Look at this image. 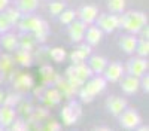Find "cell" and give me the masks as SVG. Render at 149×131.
Instances as JSON below:
<instances>
[{
    "label": "cell",
    "instance_id": "cell-1",
    "mask_svg": "<svg viewBox=\"0 0 149 131\" xmlns=\"http://www.w3.org/2000/svg\"><path fill=\"white\" fill-rule=\"evenodd\" d=\"M17 27L21 33H31L34 40L37 42H46L48 39V34H49V26L48 22L43 21L42 18L36 17L33 14H27V15H22L21 19L18 21Z\"/></svg>",
    "mask_w": 149,
    "mask_h": 131
},
{
    "label": "cell",
    "instance_id": "cell-2",
    "mask_svg": "<svg viewBox=\"0 0 149 131\" xmlns=\"http://www.w3.org/2000/svg\"><path fill=\"white\" fill-rule=\"evenodd\" d=\"M119 18V27L127 30L131 34H139L143 26L148 24V17L143 12L139 10H130V12H122L118 15Z\"/></svg>",
    "mask_w": 149,
    "mask_h": 131
},
{
    "label": "cell",
    "instance_id": "cell-3",
    "mask_svg": "<svg viewBox=\"0 0 149 131\" xmlns=\"http://www.w3.org/2000/svg\"><path fill=\"white\" fill-rule=\"evenodd\" d=\"M106 79L102 78L100 75H97L95 78H90L88 82H85L84 85L79 88L78 94H79V97L84 103H91L94 100V97L97 94H100L102 91H104L106 88Z\"/></svg>",
    "mask_w": 149,
    "mask_h": 131
},
{
    "label": "cell",
    "instance_id": "cell-4",
    "mask_svg": "<svg viewBox=\"0 0 149 131\" xmlns=\"http://www.w3.org/2000/svg\"><path fill=\"white\" fill-rule=\"evenodd\" d=\"M118 116H119V125L125 130H136V127L142 124L140 115L134 109H127L125 107Z\"/></svg>",
    "mask_w": 149,
    "mask_h": 131
},
{
    "label": "cell",
    "instance_id": "cell-5",
    "mask_svg": "<svg viewBox=\"0 0 149 131\" xmlns=\"http://www.w3.org/2000/svg\"><path fill=\"white\" fill-rule=\"evenodd\" d=\"M97 27L100 28L103 33H112L119 27V18L116 14H102L100 17L97 15Z\"/></svg>",
    "mask_w": 149,
    "mask_h": 131
},
{
    "label": "cell",
    "instance_id": "cell-6",
    "mask_svg": "<svg viewBox=\"0 0 149 131\" xmlns=\"http://www.w3.org/2000/svg\"><path fill=\"white\" fill-rule=\"evenodd\" d=\"M82 110H81V106L76 101H72L70 104L64 106L61 109V118H63V124L64 125H73L74 122L78 121V118L81 116Z\"/></svg>",
    "mask_w": 149,
    "mask_h": 131
},
{
    "label": "cell",
    "instance_id": "cell-7",
    "mask_svg": "<svg viewBox=\"0 0 149 131\" xmlns=\"http://www.w3.org/2000/svg\"><path fill=\"white\" fill-rule=\"evenodd\" d=\"M148 67H149V63H148V60L143 58V57L131 58L130 61L127 63V71H128V75H133L136 78H142L146 73Z\"/></svg>",
    "mask_w": 149,
    "mask_h": 131
},
{
    "label": "cell",
    "instance_id": "cell-8",
    "mask_svg": "<svg viewBox=\"0 0 149 131\" xmlns=\"http://www.w3.org/2000/svg\"><path fill=\"white\" fill-rule=\"evenodd\" d=\"M66 76H74V78H78V79L86 82L93 76V71H91V69H90L88 64L79 63V64H72L70 67H67Z\"/></svg>",
    "mask_w": 149,
    "mask_h": 131
},
{
    "label": "cell",
    "instance_id": "cell-9",
    "mask_svg": "<svg viewBox=\"0 0 149 131\" xmlns=\"http://www.w3.org/2000/svg\"><path fill=\"white\" fill-rule=\"evenodd\" d=\"M85 28H86V24H84L81 19L79 21L73 19L67 26V33H69L70 40L74 42V43L82 42L84 40V34H85Z\"/></svg>",
    "mask_w": 149,
    "mask_h": 131
},
{
    "label": "cell",
    "instance_id": "cell-10",
    "mask_svg": "<svg viewBox=\"0 0 149 131\" xmlns=\"http://www.w3.org/2000/svg\"><path fill=\"white\" fill-rule=\"evenodd\" d=\"M103 75H104L106 82H119V79L124 75V66L121 63H118V61H113L110 64L107 63Z\"/></svg>",
    "mask_w": 149,
    "mask_h": 131
},
{
    "label": "cell",
    "instance_id": "cell-11",
    "mask_svg": "<svg viewBox=\"0 0 149 131\" xmlns=\"http://www.w3.org/2000/svg\"><path fill=\"white\" fill-rule=\"evenodd\" d=\"M119 80H121V89L128 95H134L140 89V78L128 75L125 78H121Z\"/></svg>",
    "mask_w": 149,
    "mask_h": 131
},
{
    "label": "cell",
    "instance_id": "cell-12",
    "mask_svg": "<svg viewBox=\"0 0 149 131\" xmlns=\"http://www.w3.org/2000/svg\"><path fill=\"white\" fill-rule=\"evenodd\" d=\"M106 107L113 116H118L127 107V100L122 97H116V95H110L106 98Z\"/></svg>",
    "mask_w": 149,
    "mask_h": 131
},
{
    "label": "cell",
    "instance_id": "cell-13",
    "mask_svg": "<svg viewBox=\"0 0 149 131\" xmlns=\"http://www.w3.org/2000/svg\"><path fill=\"white\" fill-rule=\"evenodd\" d=\"M97 15H98V10H97V8L93 6V5H85V6H82V8L79 9V12H78L79 19H81L84 24H86V26H88V24L95 22Z\"/></svg>",
    "mask_w": 149,
    "mask_h": 131
},
{
    "label": "cell",
    "instance_id": "cell-14",
    "mask_svg": "<svg viewBox=\"0 0 149 131\" xmlns=\"http://www.w3.org/2000/svg\"><path fill=\"white\" fill-rule=\"evenodd\" d=\"M15 118H17V110L12 106H8V104L0 106V125L3 128L10 127Z\"/></svg>",
    "mask_w": 149,
    "mask_h": 131
},
{
    "label": "cell",
    "instance_id": "cell-15",
    "mask_svg": "<svg viewBox=\"0 0 149 131\" xmlns=\"http://www.w3.org/2000/svg\"><path fill=\"white\" fill-rule=\"evenodd\" d=\"M91 55V46L90 45H79L76 49L70 54V60L72 64H79V63H85V60Z\"/></svg>",
    "mask_w": 149,
    "mask_h": 131
},
{
    "label": "cell",
    "instance_id": "cell-16",
    "mask_svg": "<svg viewBox=\"0 0 149 131\" xmlns=\"http://www.w3.org/2000/svg\"><path fill=\"white\" fill-rule=\"evenodd\" d=\"M103 37V31L98 28L97 26H91L88 28H85V34H84V39L86 40L90 46H94V45H98Z\"/></svg>",
    "mask_w": 149,
    "mask_h": 131
},
{
    "label": "cell",
    "instance_id": "cell-17",
    "mask_svg": "<svg viewBox=\"0 0 149 131\" xmlns=\"http://www.w3.org/2000/svg\"><path fill=\"white\" fill-rule=\"evenodd\" d=\"M118 43L125 54H133L136 51V45H137V37L133 34H125V36H121Z\"/></svg>",
    "mask_w": 149,
    "mask_h": 131
},
{
    "label": "cell",
    "instance_id": "cell-18",
    "mask_svg": "<svg viewBox=\"0 0 149 131\" xmlns=\"http://www.w3.org/2000/svg\"><path fill=\"white\" fill-rule=\"evenodd\" d=\"M88 66H90L93 73L102 75L104 71V69H106V66H107V60L104 57H102V55H93V57H90Z\"/></svg>",
    "mask_w": 149,
    "mask_h": 131
},
{
    "label": "cell",
    "instance_id": "cell-19",
    "mask_svg": "<svg viewBox=\"0 0 149 131\" xmlns=\"http://www.w3.org/2000/svg\"><path fill=\"white\" fill-rule=\"evenodd\" d=\"M0 43L8 52H14L18 49V37L12 33L6 31V34H0Z\"/></svg>",
    "mask_w": 149,
    "mask_h": 131
},
{
    "label": "cell",
    "instance_id": "cell-20",
    "mask_svg": "<svg viewBox=\"0 0 149 131\" xmlns=\"http://www.w3.org/2000/svg\"><path fill=\"white\" fill-rule=\"evenodd\" d=\"M33 83H34L33 78L30 75H27V73H18L15 80H14V85H15V88L18 91H27V89H30L33 87Z\"/></svg>",
    "mask_w": 149,
    "mask_h": 131
},
{
    "label": "cell",
    "instance_id": "cell-21",
    "mask_svg": "<svg viewBox=\"0 0 149 131\" xmlns=\"http://www.w3.org/2000/svg\"><path fill=\"white\" fill-rule=\"evenodd\" d=\"M43 103L49 104V106H57L61 103V98H63V94L60 92L58 88H49L45 91L43 94Z\"/></svg>",
    "mask_w": 149,
    "mask_h": 131
},
{
    "label": "cell",
    "instance_id": "cell-22",
    "mask_svg": "<svg viewBox=\"0 0 149 131\" xmlns=\"http://www.w3.org/2000/svg\"><path fill=\"white\" fill-rule=\"evenodd\" d=\"M15 52V60L14 61H17L19 66L22 67H29L31 66L33 63V55H31V51H27V49H22V48H18Z\"/></svg>",
    "mask_w": 149,
    "mask_h": 131
},
{
    "label": "cell",
    "instance_id": "cell-23",
    "mask_svg": "<svg viewBox=\"0 0 149 131\" xmlns=\"http://www.w3.org/2000/svg\"><path fill=\"white\" fill-rule=\"evenodd\" d=\"M39 6V0H18L17 2V8L19 9V12L22 15L27 14H33Z\"/></svg>",
    "mask_w": 149,
    "mask_h": 131
},
{
    "label": "cell",
    "instance_id": "cell-24",
    "mask_svg": "<svg viewBox=\"0 0 149 131\" xmlns=\"http://www.w3.org/2000/svg\"><path fill=\"white\" fill-rule=\"evenodd\" d=\"M125 5H127L125 0H107V3H106L107 10L110 14H116V15L122 14L125 10Z\"/></svg>",
    "mask_w": 149,
    "mask_h": 131
},
{
    "label": "cell",
    "instance_id": "cell-25",
    "mask_svg": "<svg viewBox=\"0 0 149 131\" xmlns=\"http://www.w3.org/2000/svg\"><path fill=\"white\" fill-rule=\"evenodd\" d=\"M18 48H22V49L27 51H33L34 48V37L31 33H24L21 36V39H18Z\"/></svg>",
    "mask_w": 149,
    "mask_h": 131
},
{
    "label": "cell",
    "instance_id": "cell-26",
    "mask_svg": "<svg viewBox=\"0 0 149 131\" xmlns=\"http://www.w3.org/2000/svg\"><path fill=\"white\" fill-rule=\"evenodd\" d=\"M3 12L6 14V17H8V19H9V22L12 24V26H17L18 21H19L21 17H22V14L19 12L18 8H9V6H8Z\"/></svg>",
    "mask_w": 149,
    "mask_h": 131
},
{
    "label": "cell",
    "instance_id": "cell-27",
    "mask_svg": "<svg viewBox=\"0 0 149 131\" xmlns=\"http://www.w3.org/2000/svg\"><path fill=\"white\" fill-rule=\"evenodd\" d=\"M66 49L64 48H60V46H55V48H51L49 49V57H51L55 63H63L66 60Z\"/></svg>",
    "mask_w": 149,
    "mask_h": 131
},
{
    "label": "cell",
    "instance_id": "cell-28",
    "mask_svg": "<svg viewBox=\"0 0 149 131\" xmlns=\"http://www.w3.org/2000/svg\"><path fill=\"white\" fill-rule=\"evenodd\" d=\"M136 52H137L139 57L148 58L149 55V42L148 39H137V45H136Z\"/></svg>",
    "mask_w": 149,
    "mask_h": 131
},
{
    "label": "cell",
    "instance_id": "cell-29",
    "mask_svg": "<svg viewBox=\"0 0 149 131\" xmlns=\"http://www.w3.org/2000/svg\"><path fill=\"white\" fill-rule=\"evenodd\" d=\"M48 9H49V14L51 15L58 17L61 12L66 9V5H64V2H61V0H52V2L48 5Z\"/></svg>",
    "mask_w": 149,
    "mask_h": 131
},
{
    "label": "cell",
    "instance_id": "cell-30",
    "mask_svg": "<svg viewBox=\"0 0 149 131\" xmlns=\"http://www.w3.org/2000/svg\"><path fill=\"white\" fill-rule=\"evenodd\" d=\"M14 66V58L10 55H2L0 57V71L2 73H9Z\"/></svg>",
    "mask_w": 149,
    "mask_h": 131
},
{
    "label": "cell",
    "instance_id": "cell-31",
    "mask_svg": "<svg viewBox=\"0 0 149 131\" xmlns=\"http://www.w3.org/2000/svg\"><path fill=\"white\" fill-rule=\"evenodd\" d=\"M58 18H60V22L63 24V26H69V24H70L74 18H76V12L72 10V9H64V10L58 15Z\"/></svg>",
    "mask_w": 149,
    "mask_h": 131
},
{
    "label": "cell",
    "instance_id": "cell-32",
    "mask_svg": "<svg viewBox=\"0 0 149 131\" xmlns=\"http://www.w3.org/2000/svg\"><path fill=\"white\" fill-rule=\"evenodd\" d=\"M10 128L14 131H26V130H29V124L21 118H15L14 122L10 124Z\"/></svg>",
    "mask_w": 149,
    "mask_h": 131
},
{
    "label": "cell",
    "instance_id": "cell-33",
    "mask_svg": "<svg viewBox=\"0 0 149 131\" xmlns=\"http://www.w3.org/2000/svg\"><path fill=\"white\" fill-rule=\"evenodd\" d=\"M21 101V95L19 94H9L3 98V104H8V106H18Z\"/></svg>",
    "mask_w": 149,
    "mask_h": 131
},
{
    "label": "cell",
    "instance_id": "cell-34",
    "mask_svg": "<svg viewBox=\"0 0 149 131\" xmlns=\"http://www.w3.org/2000/svg\"><path fill=\"white\" fill-rule=\"evenodd\" d=\"M10 27H12V24L9 22L6 14H5V12H0V33H6V31H9Z\"/></svg>",
    "mask_w": 149,
    "mask_h": 131
},
{
    "label": "cell",
    "instance_id": "cell-35",
    "mask_svg": "<svg viewBox=\"0 0 149 131\" xmlns=\"http://www.w3.org/2000/svg\"><path fill=\"white\" fill-rule=\"evenodd\" d=\"M48 116V110L45 109V107H37V109H34V112H33V115H31V118L33 119H45Z\"/></svg>",
    "mask_w": 149,
    "mask_h": 131
},
{
    "label": "cell",
    "instance_id": "cell-36",
    "mask_svg": "<svg viewBox=\"0 0 149 131\" xmlns=\"http://www.w3.org/2000/svg\"><path fill=\"white\" fill-rule=\"evenodd\" d=\"M40 71H42V75H43V78H45L46 80L54 78V69H52L51 66H43Z\"/></svg>",
    "mask_w": 149,
    "mask_h": 131
},
{
    "label": "cell",
    "instance_id": "cell-37",
    "mask_svg": "<svg viewBox=\"0 0 149 131\" xmlns=\"http://www.w3.org/2000/svg\"><path fill=\"white\" fill-rule=\"evenodd\" d=\"M140 87L143 88V91L148 94L149 92V76H148V73H145L142 78H140Z\"/></svg>",
    "mask_w": 149,
    "mask_h": 131
},
{
    "label": "cell",
    "instance_id": "cell-38",
    "mask_svg": "<svg viewBox=\"0 0 149 131\" xmlns=\"http://www.w3.org/2000/svg\"><path fill=\"white\" fill-rule=\"evenodd\" d=\"M46 128L51 130V131H60V130H61V124L57 122V121H51V122L46 125Z\"/></svg>",
    "mask_w": 149,
    "mask_h": 131
},
{
    "label": "cell",
    "instance_id": "cell-39",
    "mask_svg": "<svg viewBox=\"0 0 149 131\" xmlns=\"http://www.w3.org/2000/svg\"><path fill=\"white\" fill-rule=\"evenodd\" d=\"M9 2H10V0H0V12H3L9 6Z\"/></svg>",
    "mask_w": 149,
    "mask_h": 131
},
{
    "label": "cell",
    "instance_id": "cell-40",
    "mask_svg": "<svg viewBox=\"0 0 149 131\" xmlns=\"http://www.w3.org/2000/svg\"><path fill=\"white\" fill-rule=\"evenodd\" d=\"M3 98H5V94H3V91H0V104L3 103Z\"/></svg>",
    "mask_w": 149,
    "mask_h": 131
},
{
    "label": "cell",
    "instance_id": "cell-41",
    "mask_svg": "<svg viewBox=\"0 0 149 131\" xmlns=\"http://www.w3.org/2000/svg\"><path fill=\"white\" fill-rule=\"evenodd\" d=\"M95 130H100V131H107V130H110V128H107V127H98V128H95Z\"/></svg>",
    "mask_w": 149,
    "mask_h": 131
},
{
    "label": "cell",
    "instance_id": "cell-42",
    "mask_svg": "<svg viewBox=\"0 0 149 131\" xmlns=\"http://www.w3.org/2000/svg\"><path fill=\"white\" fill-rule=\"evenodd\" d=\"M2 130H3V127H2V125H0V131H2Z\"/></svg>",
    "mask_w": 149,
    "mask_h": 131
},
{
    "label": "cell",
    "instance_id": "cell-43",
    "mask_svg": "<svg viewBox=\"0 0 149 131\" xmlns=\"http://www.w3.org/2000/svg\"><path fill=\"white\" fill-rule=\"evenodd\" d=\"M0 82H2V76H0Z\"/></svg>",
    "mask_w": 149,
    "mask_h": 131
},
{
    "label": "cell",
    "instance_id": "cell-44",
    "mask_svg": "<svg viewBox=\"0 0 149 131\" xmlns=\"http://www.w3.org/2000/svg\"><path fill=\"white\" fill-rule=\"evenodd\" d=\"M0 34H2V33H0Z\"/></svg>",
    "mask_w": 149,
    "mask_h": 131
}]
</instances>
